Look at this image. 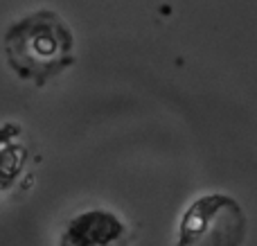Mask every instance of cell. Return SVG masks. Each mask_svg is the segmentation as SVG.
<instances>
[{
    "label": "cell",
    "instance_id": "3",
    "mask_svg": "<svg viewBox=\"0 0 257 246\" xmlns=\"http://www.w3.org/2000/svg\"><path fill=\"white\" fill-rule=\"evenodd\" d=\"M57 246H131V228L108 208H88L63 224Z\"/></svg>",
    "mask_w": 257,
    "mask_h": 246
},
{
    "label": "cell",
    "instance_id": "1",
    "mask_svg": "<svg viewBox=\"0 0 257 246\" xmlns=\"http://www.w3.org/2000/svg\"><path fill=\"white\" fill-rule=\"evenodd\" d=\"M75 34L54 9L25 14L5 30L3 52L21 81L45 88L75 63Z\"/></svg>",
    "mask_w": 257,
    "mask_h": 246
},
{
    "label": "cell",
    "instance_id": "4",
    "mask_svg": "<svg viewBox=\"0 0 257 246\" xmlns=\"http://www.w3.org/2000/svg\"><path fill=\"white\" fill-rule=\"evenodd\" d=\"M32 149L25 129L18 122L0 125V192H9L23 179L30 163Z\"/></svg>",
    "mask_w": 257,
    "mask_h": 246
},
{
    "label": "cell",
    "instance_id": "2",
    "mask_svg": "<svg viewBox=\"0 0 257 246\" xmlns=\"http://www.w3.org/2000/svg\"><path fill=\"white\" fill-rule=\"evenodd\" d=\"M248 217L228 192L196 197L176 226V246H244Z\"/></svg>",
    "mask_w": 257,
    "mask_h": 246
}]
</instances>
